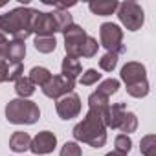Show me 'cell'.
Listing matches in <instances>:
<instances>
[{
    "mask_svg": "<svg viewBox=\"0 0 156 156\" xmlns=\"http://www.w3.org/2000/svg\"><path fill=\"white\" fill-rule=\"evenodd\" d=\"M127 94L136 98V99H141L149 94V83L147 81H141V83H136V85H130L127 87Z\"/></svg>",
    "mask_w": 156,
    "mask_h": 156,
    "instance_id": "25",
    "label": "cell"
},
{
    "mask_svg": "<svg viewBox=\"0 0 156 156\" xmlns=\"http://www.w3.org/2000/svg\"><path fill=\"white\" fill-rule=\"evenodd\" d=\"M105 156H127V154H123V152H118V151H112V152H108V154H105Z\"/></svg>",
    "mask_w": 156,
    "mask_h": 156,
    "instance_id": "34",
    "label": "cell"
},
{
    "mask_svg": "<svg viewBox=\"0 0 156 156\" xmlns=\"http://www.w3.org/2000/svg\"><path fill=\"white\" fill-rule=\"evenodd\" d=\"M108 98L107 96H103V94H99V92H94V94H90L88 96V110H94V112H98V114H105V110L108 108Z\"/></svg>",
    "mask_w": 156,
    "mask_h": 156,
    "instance_id": "18",
    "label": "cell"
},
{
    "mask_svg": "<svg viewBox=\"0 0 156 156\" xmlns=\"http://www.w3.org/2000/svg\"><path fill=\"white\" fill-rule=\"evenodd\" d=\"M118 90H119V81H118V79H112V77H110V79H105V81L99 83V87H98L96 92H99V94L110 98V96H114Z\"/></svg>",
    "mask_w": 156,
    "mask_h": 156,
    "instance_id": "23",
    "label": "cell"
},
{
    "mask_svg": "<svg viewBox=\"0 0 156 156\" xmlns=\"http://www.w3.org/2000/svg\"><path fill=\"white\" fill-rule=\"evenodd\" d=\"M31 33H35L37 37H53L57 33V26H55L51 13L35 9L33 19H31Z\"/></svg>",
    "mask_w": 156,
    "mask_h": 156,
    "instance_id": "9",
    "label": "cell"
},
{
    "mask_svg": "<svg viewBox=\"0 0 156 156\" xmlns=\"http://www.w3.org/2000/svg\"><path fill=\"white\" fill-rule=\"evenodd\" d=\"M33 11L28 6H19L11 11H8L6 15H0V35H11L13 41H20L24 42L30 35H31V19H33Z\"/></svg>",
    "mask_w": 156,
    "mask_h": 156,
    "instance_id": "1",
    "label": "cell"
},
{
    "mask_svg": "<svg viewBox=\"0 0 156 156\" xmlns=\"http://www.w3.org/2000/svg\"><path fill=\"white\" fill-rule=\"evenodd\" d=\"M55 110L59 114L61 119H72L81 114V98L75 92H70L66 96H62L61 99H57L55 103Z\"/></svg>",
    "mask_w": 156,
    "mask_h": 156,
    "instance_id": "8",
    "label": "cell"
},
{
    "mask_svg": "<svg viewBox=\"0 0 156 156\" xmlns=\"http://www.w3.org/2000/svg\"><path fill=\"white\" fill-rule=\"evenodd\" d=\"M121 81L130 87V85H136V83H141V81H147V70L141 62H136V61H130L127 62L123 68H121Z\"/></svg>",
    "mask_w": 156,
    "mask_h": 156,
    "instance_id": "10",
    "label": "cell"
},
{
    "mask_svg": "<svg viewBox=\"0 0 156 156\" xmlns=\"http://www.w3.org/2000/svg\"><path fill=\"white\" fill-rule=\"evenodd\" d=\"M99 79H101V73H99L98 70H94V68H88V70L81 75L79 83H81L83 87H92V85H96Z\"/></svg>",
    "mask_w": 156,
    "mask_h": 156,
    "instance_id": "28",
    "label": "cell"
},
{
    "mask_svg": "<svg viewBox=\"0 0 156 156\" xmlns=\"http://www.w3.org/2000/svg\"><path fill=\"white\" fill-rule=\"evenodd\" d=\"M51 17H53V20H55V26H57V31H64L66 28H70L72 24H73V20H72V15L68 13V11H53L51 13Z\"/></svg>",
    "mask_w": 156,
    "mask_h": 156,
    "instance_id": "21",
    "label": "cell"
},
{
    "mask_svg": "<svg viewBox=\"0 0 156 156\" xmlns=\"http://www.w3.org/2000/svg\"><path fill=\"white\" fill-rule=\"evenodd\" d=\"M55 145H57V136L50 130H42L31 140L30 149L35 154H50V152H53Z\"/></svg>",
    "mask_w": 156,
    "mask_h": 156,
    "instance_id": "11",
    "label": "cell"
},
{
    "mask_svg": "<svg viewBox=\"0 0 156 156\" xmlns=\"http://www.w3.org/2000/svg\"><path fill=\"white\" fill-rule=\"evenodd\" d=\"M24 57H26V44L20 42V41H9L6 61L9 64H19V62L24 61Z\"/></svg>",
    "mask_w": 156,
    "mask_h": 156,
    "instance_id": "14",
    "label": "cell"
},
{
    "mask_svg": "<svg viewBox=\"0 0 156 156\" xmlns=\"http://www.w3.org/2000/svg\"><path fill=\"white\" fill-rule=\"evenodd\" d=\"M15 92L19 94V98L20 99H26V98H30V96H33V92H35V85L30 81V77H19V79L15 81Z\"/></svg>",
    "mask_w": 156,
    "mask_h": 156,
    "instance_id": "19",
    "label": "cell"
},
{
    "mask_svg": "<svg viewBox=\"0 0 156 156\" xmlns=\"http://www.w3.org/2000/svg\"><path fill=\"white\" fill-rule=\"evenodd\" d=\"M35 50L41 53H51L57 48V41L55 37H35Z\"/></svg>",
    "mask_w": 156,
    "mask_h": 156,
    "instance_id": "20",
    "label": "cell"
},
{
    "mask_svg": "<svg viewBox=\"0 0 156 156\" xmlns=\"http://www.w3.org/2000/svg\"><path fill=\"white\" fill-rule=\"evenodd\" d=\"M6 6V2H0V8H4Z\"/></svg>",
    "mask_w": 156,
    "mask_h": 156,
    "instance_id": "35",
    "label": "cell"
},
{
    "mask_svg": "<svg viewBox=\"0 0 156 156\" xmlns=\"http://www.w3.org/2000/svg\"><path fill=\"white\" fill-rule=\"evenodd\" d=\"M114 145H116V151H118V152L129 154L130 149H132V140H130L129 134H118L116 140H114Z\"/></svg>",
    "mask_w": 156,
    "mask_h": 156,
    "instance_id": "26",
    "label": "cell"
},
{
    "mask_svg": "<svg viewBox=\"0 0 156 156\" xmlns=\"http://www.w3.org/2000/svg\"><path fill=\"white\" fill-rule=\"evenodd\" d=\"M61 68H62V75L68 77V79H72V81H75L77 77H79V73L83 72L79 59H73V57H66V59L62 61Z\"/></svg>",
    "mask_w": 156,
    "mask_h": 156,
    "instance_id": "16",
    "label": "cell"
},
{
    "mask_svg": "<svg viewBox=\"0 0 156 156\" xmlns=\"http://www.w3.org/2000/svg\"><path fill=\"white\" fill-rule=\"evenodd\" d=\"M59 156H83V152H81V147L77 145L75 141H66L61 147Z\"/></svg>",
    "mask_w": 156,
    "mask_h": 156,
    "instance_id": "30",
    "label": "cell"
},
{
    "mask_svg": "<svg viewBox=\"0 0 156 156\" xmlns=\"http://www.w3.org/2000/svg\"><path fill=\"white\" fill-rule=\"evenodd\" d=\"M64 35V51L66 57H73V59H79L81 57V48L88 37V33L77 24H72L70 28H66L62 31Z\"/></svg>",
    "mask_w": 156,
    "mask_h": 156,
    "instance_id": "6",
    "label": "cell"
},
{
    "mask_svg": "<svg viewBox=\"0 0 156 156\" xmlns=\"http://www.w3.org/2000/svg\"><path fill=\"white\" fill-rule=\"evenodd\" d=\"M30 81L35 85V87H44L50 79H51V72L48 70V68H44V66H33L31 70H30Z\"/></svg>",
    "mask_w": 156,
    "mask_h": 156,
    "instance_id": "17",
    "label": "cell"
},
{
    "mask_svg": "<svg viewBox=\"0 0 156 156\" xmlns=\"http://www.w3.org/2000/svg\"><path fill=\"white\" fill-rule=\"evenodd\" d=\"M41 118V110L37 103L30 99H11L6 105V119L13 125H33Z\"/></svg>",
    "mask_w": 156,
    "mask_h": 156,
    "instance_id": "3",
    "label": "cell"
},
{
    "mask_svg": "<svg viewBox=\"0 0 156 156\" xmlns=\"http://www.w3.org/2000/svg\"><path fill=\"white\" fill-rule=\"evenodd\" d=\"M99 41H101V46L107 48L108 53H116L119 57L121 53L127 51L123 44V30L114 22H103L99 26Z\"/></svg>",
    "mask_w": 156,
    "mask_h": 156,
    "instance_id": "4",
    "label": "cell"
},
{
    "mask_svg": "<svg viewBox=\"0 0 156 156\" xmlns=\"http://www.w3.org/2000/svg\"><path fill=\"white\" fill-rule=\"evenodd\" d=\"M22 73H24L22 62H19V64H9V77H8V81H17L19 77H22Z\"/></svg>",
    "mask_w": 156,
    "mask_h": 156,
    "instance_id": "31",
    "label": "cell"
},
{
    "mask_svg": "<svg viewBox=\"0 0 156 156\" xmlns=\"http://www.w3.org/2000/svg\"><path fill=\"white\" fill-rule=\"evenodd\" d=\"M118 66V55L116 53H105L101 59H99V68L105 70V72H112L114 68Z\"/></svg>",
    "mask_w": 156,
    "mask_h": 156,
    "instance_id": "29",
    "label": "cell"
},
{
    "mask_svg": "<svg viewBox=\"0 0 156 156\" xmlns=\"http://www.w3.org/2000/svg\"><path fill=\"white\" fill-rule=\"evenodd\" d=\"M8 44H9L8 37L0 35V59L2 61H6V57H8Z\"/></svg>",
    "mask_w": 156,
    "mask_h": 156,
    "instance_id": "33",
    "label": "cell"
},
{
    "mask_svg": "<svg viewBox=\"0 0 156 156\" xmlns=\"http://www.w3.org/2000/svg\"><path fill=\"white\" fill-rule=\"evenodd\" d=\"M154 147H156V136L154 134H147L141 138L140 141V151L145 156H154Z\"/></svg>",
    "mask_w": 156,
    "mask_h": 156,
    "instance_id": "24",
    "label": "cell"
},
{
    "mask_svg": "<svg viewBox=\"0 0 156 156\" xmlns=\"http://www.w3.org/2000/svg\"><path fill=\"white\" fill-rule=\"evenodd\" d=\"M72 134L77 141H83L94 149L103 147L107 143V127L103 123V116L94 110H88L83 121L73 127Z\"/></svg>",
    "mask_w": 156,
    "mask_h": 156,
    "instance_id": "2",
    "label": "cell"
},
{
    "mask_svg": "<svg viewBox=\"0 0 156 156\" xmlns=\"http://www.w3.org/2000/svg\"><path fill=\"white\" fill-rule=\"evenodd\" d=\"M138 129V118L134 112H125L123 118H121V123H119V130L123 134H130Z\"/></svg>",
    "mask_w": 156,
    "mask_h": 156,
    "instance_id": "22",
    "label": "cell"
},
{
    "mask_svg": "<svg viewBox=\"0 0 156 156\" xmlns=\"http://www.w3.org/2000/svg\"><path fill=\"white\" fill-rule=\"evenodd\" d=\"M125 112H127L125 103L108 105V108H107L105 114H103V123H105V127H107V129H119V123H121V118H123Z\"/></svg>",
    "mask_w": 156,
    "mask_h": 156,
    "instance_id": "12",
    "label": "cell"
},
{
    "mask_svg": "<svg viewBox=\"0 0 156 156\" xmlns=\"http://www.w3.org/2000/svg\"><path fill=\"white\" fill-rule=\"evenodd\" d=\"M98 50H99V44H98V41L94 39V37H87V41H85V44H83V48H81V57H87V59H90V57H94L96 53H98Z\"/></svg>",
    "mask_w": 156,
    "mask_h": 156,
    "instance_id": "27",
    "label": "cell"
},
{
    "mask_svg": "<svg viewBox=\"0 0 156 156\" xmlns=\"http://www.w3.org/2000/svg\"><path fill=\"white\" fill-rule=\"evenodd\" d=\"M9 77V62L0 59V83H6Z\"/></svg>",
    "mask_w": 156,
    "mask_h": 156,
    "instance_id": "32",
    "label": "cell"
},
{
    "mask_svg": "<svg viewBox=\"0 0 156 156\" xmlns=\"http://www.w3.org/2000/svg\"><path fill=\"white\" fill-rule=\"evenodd\" d=\"M118 19L129 31H138L145 22V13L140 4L132 0H125L118 6Z\"/></svg>",
    "mask_w": 156,
    "mask_h": 156,
    "instance_id": "5",
    "label": "cell"
},
{
    "mask_svg": "<svg viewBox=\"0 0 156 156\" xmlns=\"http://www.w3.org/2000/svg\"><path fill=\"white\" fill-rule=\"evenodd\" d=\"M118 6H119L118 0H98V2L94 0L88 4V9L98 17H108L118 11Z\"/></svg>",
    "mask_w": 156,
    "mask_h": 156,
    "instance_id": "13",
    "label": "cell"
},
{
    "mask_svg": "<svg viewBox=\"0 0 156 156\" xmlns=\"http://www.w3.org/2000/svg\"><path fill=\"white\" fill-rule=\"evenodd\" d=\"M73 87H75V81L64 77L62 73L61 75H51V79L42 87V94L50 99H61L62 96L73 92Z\"/></svg>",
    "mask_w": 156,
    "mask_h": 156,
    "instance_id": "7",
    "label": "cell"
},
{
    "mask_svg": "<svg viewBox=\"0 0 156 156\" xmlns=\"http://www.w3.org/2000/svg\"><path fill=\"white\" fill-rule=\"evenodd\" d=\"M30 145H31V138H30L28 132L17 130V132H13V136L9 138V147H11V151H15V152H26V151L30 149Z\"/></svg>",
    "mask_w": 156,
    "mask_h": 156,
    "instance_id": "15",
    "label": "cell"
}]
</instances>
